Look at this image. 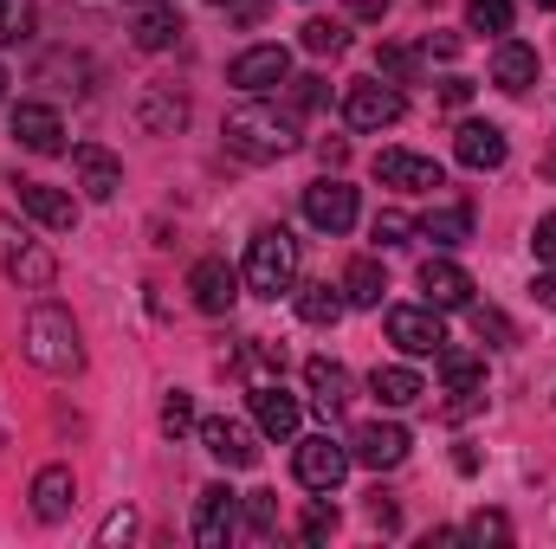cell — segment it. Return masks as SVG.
I'll return each mask as SVG.
<instances>
[{"instance_id": "1", "label": "cell", "mask_w": 556, "mask_h": 549, "mask_svg": "<svg viewBox=\"0 0 556 549\" xmlns=\"http://www.w3.org/2000/svg\"><path fill=\"white\" fill-rule=\"evenodd\" d=\"M20 343H26V362L46 369V375H78L85 369V343H78V323H72L65 304H33Z\"/></svg>"}, {"instance_id": "2", "label": "cell", "mask_w": 556, "mask_h": 549, "mask_svg": "<svg viewBox=\"0 0 556 549\" xmlns=\"http://www.w3.org/2000/svg\"><path fill=\"white\" fill-rule=\"evenodd\" d=\"M227 149L247 155V162H278V155L298 149V124L273 104H247V111L227 117Z\"/></svg>"}, {"instance_id": "3", "label": "cell", "mask_w": 556, "mask_h": 549, "mask_svg": "<svg viewBox=\"0 0 556 549\" xmlns=\"http://www.w3.org/2000/svg\"><path fill=\"white\" fill-rule=\"evenodd\" d=\"M247 291H260V297H278V291H291L298 284V240L285 233V227H260L253 233V246H247Z\"/></svg>"}, {"instance_id": "4", "label": "cell", "mask_w": 556, "mask_h": 549, "mask_svg": "<svg viewBox=\"0 0 556 549\" xmlns=\"http://www.w3.org/2000/svg\"><path fill=\"white\" fill-rule=\"evenodd\" d=\"M0 266H7V278H20V291H52V278H59V259L7 214H0Z\"/></svg>"}, {"instance_id": "5", "label": "cell", "mask_w": 556, "mask_h": 549, "mask_svg": "<svg viewBox=\"0 0 556 549\" xmlns=\"http://www.w3.org/2000/svg\"><path fill=\"white\" fill-rule=\"evenodd\" d=\"M343 117H350V130H389V124H402V117H408V98H402V85L369 78V85H350Z\"/></svg>"}, {"instance_id": "6", "label": "cell", "mask_w": 556, "mask_h": 549, "mask_svg": "<svg viewBox=\"0 0 556 549\" xmlns=\"http://www.w3.org/2000/svg\"><path fill=\"white\" fill-rule=\"evenodd\" d=\"M240 491H227V485H207L201 498H194V544L201 549H227L240 537Z\"/></svg>"}, {"instance_id": "7", "label": "cell", "mask_w": 556, "mask_h": 549, "mask_svg": "<svg viewBox=\"0 0 556 549\" xmlns=\"http://www.w3.org/2000/svg\"><path fill=\"white\" fill-rule=\"evenodd\" d=\"M285 78H291V52H285V46H247V52L227 65V85L247 91V98H266Z\"/></svg>"}, {"instance_id": "8", "label": "cell", "mask_w": 556, "mask_h": 549, "mask_svg": "<svg viewBox=\"0 0 556 549\" xmlns=\"http://www.w3.org/2000/svg\"><path fill=\"white\" fill-rule=\"evenodd\" d=\"M389 343H395L402 356H440V349H446L440 310H433V304H395V310H389Z\"/></svg>"}, {"instance_id": "9", "label": "cell", "mask_w": 556, "mask_h": 549, "mask_svg": "<svg viewBox=\"0 0 556 549\" xmlns=\"http://www.w3.org/2000/svg\"><path fill=\"white\" fill-rule=\"evenodd\" d=\"M408 426H395V420H363L356 433H350V459L356 465H369V472H389V465H402L408 459Z\"/></svg>"}, {"instance_id": "10", "label": "cell", "mask_w": 556, "mask_h": 549, "mask_svg": "<svg viewBox=\"0 0 556 549\" xmlns=\"http://www.w3.org/2000/svg\"><path fill=\"white\" fill-rule=\"evenodd\" d=\"M343 472H350V446H337L330 433L298 439V485H304V491H337Z\"/></svg>"}, {"instance_id": "11", "label": "cell", "mask_w": 556, "mask_h": 549, "mask_svg": "<svg viewBox=\"0 0 556 549\" xmlns=\"http://www.w3.org/2000/svg\"><path fill=\"white\" fill-rule=\"evenodd\" d=\"M376 181L382 188H408V194H433V188H446V168L433 155H415V149H382L376 155Z\"/></svg>"}, {"instance_id": "12", "label": "cell", "mask_w": 556, "mask_h": 549, "mask_svg": "<svg viewBox=\"0 0 556 549\" xmlns=\"http://www.w3.org/2000/svg\"><path fill=\"white\" fill-rule=\"evenodd\" d=\"M304 220L317 227V233H350L356 227V188H343V181H311L304 188Z\"/></svg>"}, {"instance_id": "13", "label": "cell", "mask_w": 556, "mask_h": 549, "mask_svg": "<svg viewBox=\"0 0 556 549\" xmlns=\"http://www.w3.org/2000/svg\"><path fill=\"white\" fill-rule=\"evenodd\" d=\"M188 291H194V310H201V317H227V310L240 304V272H233L227 259H201V266L188 272Z\"/></svg>"}, {"instance_id": "14", "label": "cell", "mask_w": 556, "mask_h": 549, "mask_svg": "<svg viewBox=\"0 0 556 549\" xmlns=\"http://www.w3.org/2000/svg\"><path fill=\"white\" fill-rule=\"evenodd\" d=\"M72 168H78V188H85L91 201H111V194L124 188V162H117L111 149H98V142H78V149H72Z\"/></svg>"}, {"instance_id": "15", "label": "cell", "mask_w": 556, "mask_h": 549, "mask_svg": "<svg viewBox=\"0 0 556 549\" xmlns=\"http://www.w3.org/2000/svg\"><path fill=\"white\" fill-rule=\"evenodd\" d=\"M433 362H440V375H446V388H453V413H472L479 401H485V369H479V356L440 349Z\"/></svg>"}, {"instance_id": "16", "label": "cell", "mask_w": 556, "mask_h": 549, "mask_svg": "<svg viewBox=\"0 0 556 549\" xmlns=\"http://www.w3.org/2000/svg\"><path fill=\"white\" fill-rule=\"evenodd\" d=\"M492 85L511 91V98H525V91L538 85V46H525V39H498V52H492Z\"/></svg>"}, {"instance_id": "17", "label": "cell", "mask_w": 556, "mask_h": 549, "mask_svg": "<svg viewBox=\"0 0 556 549\" xmlns=\"http://www.w3.org/2000/svg\"><path fill=\"white\" fill-rule=\"evenodd\" d=\"M20 214H33L46 233H72V227H78L72 194H59V188H46V181H20Z\"/></svg>"}, {"instance_id": "18", "label": "cell", "mask_w": 556, "mask_h": 549, "mask_svg": "<svg viewBox=\"0 0 556 549\" xmlns=\"http://www.w3.org/2000/svg\"><path fill=\"white\" fill-rule=\"evenodd\" d=\"M13 137H20V149H33V155H59L65 149V124H59L52 104H20L13 111Z\"/></svg>"}, {"instance_id": "19", "label": "cell", "mask_w": 556, "mask_h": 549, "mask_svg": "<svg viewBox=\"0 0 556 549\" xmlns=\"http://www.w3.org/2000/svg\"><path fill=\"white\" fill-rule=\"evenodd\" d=\"M420 291H427L433 310H466L472 304V278H466V266H453V259H427L420 266Z\"/></svg>"}, {"instance_id": "20", "label": "cell", "mask_w": 556, "mask_h": 549, "mask_svg": "<svg viewBox=\"0 0 556 549\" xmlns=\"http://www.w3.org/2000/svg\"><path fill=\"white\" fill-rule=\"evenodd\" d=\"M201 446L220 459V465H253L260 459V446H253V433L240 426V420H227V413H214V420H201Z\"/></svg>"}, {"instance_id": "21", "label": "cell", "mask_w": 556, "mask_h": 549, "mask_svg": "<svg viewBox=\"0 0 556 549\" xmlns=\"http://www.w3.org/2000/svg\"><path fill=\"white\" fill-rule=\"evenodd\" d=\"M453 155H459L472 175H485V168H505V130H498V124H459Z\"/></svg>"}, {"instance_id": "22", "label": "cell", "mask_w": 556, "mask_h": 549, "mask_svg": "<svg viewBox=\"0 0 556 549\" xmlns=\"http://www.w3.org/2000/svg\"><path fill=\"white\" fill-rule=\"evenodd\" d=\"M253 420H260V433H266V439H291V433H298V420H304V408H298L278 382H260V388H253Z\"/></svg>"}, {"instance_id": "23", "label": "cell", "mask_w": 556, "mask_h": 549, "mask_svg": "<svg viewBox=\"0 0 556 549\" xmlns=\"http://www.w3.org/2000/svg\"><path fill=\"white\" fill-rule=\"evenodd\" d=\"M72 498H78L72 465H46V472L33 478V518H39V524H59V518L72 511Z\"/></svg>"}, {"instance_id": "24", "label": "cell", "mask_w": 556, "mask_h": 549, "mask_svg": "<svg viewBox=\"0 0 556 549\" xmlns=\"http://www.w3.org/2000/svg\"><path fill=\"white\" fill-rule=\"evenodd\" d=\"M304 382H311V401H317L324 420H330V413H343V401H350V375H343V362L311 356V362H304Z\"/></svg>"}, {"instance_id": "25", "label": "cell", "mask_w": 556, "mask_h": 549, "mask_svg": "<svg viewBox=\"0 0 556 549\" xmlns=\"http://www.w3.org/2000/svg\"><path fill=\"white\" fill-rule=\"evenodd\" d=\"M298 291V317L311 323V330H324V323H337L350 304H343V284H330V278H311V284H291Z\"/></svg>"}, {"instance_id": "26", "label": "cell", "mask_w": 556, "mask_h": 549, "mask_svg": "<svg viewBox=\"0 0 556 549\" xmlns=\"http://www.w3.org/2000/svg\"><path fill=\"white\" fill-rule=\"evenodd\" d=\"M181 13H175V0H155V7H142L137 20V46L142 52H168V46H181Z\"/></svg>"}, {"instance_id": "27", "label": "cell", "mask_w": 556, "mask_h": 549, "mask_svg": "<svg viewBox=\"0 0 556 549\" xmlns=\"http://www.w3.org/2000/svg\"><path fill=\"white\" fill-rule=\"evenodd\" d=\"M137 117H142V130H155V137H175V130L188 124V98H181L175 85H155V91L142 98Z\"/></svg>"}, {"instance_id": "28", "label": "cell", "mask_w": 556, "mask_h": 549, "mask_svg": "<svg viewBox=\"0 0 556 549\" xmlns=\"http://www.w3.org/2000/svg\"><path fill=\"white\" fill-rule=\"evenodd\" d=\"M369 395H376L382 408H415L420 395H427V382H420L415 369L389 362V369H376V375H369Z\"/></svg>"}, {"instance_id": "29", "label": "cell", "mask_w": 556, "mask_h": 549, "mask_svg": "<svg viewBox=\"0 0 556 549\" xmlns=\"http://www.w3.org/2000/svg\"><path fill=\"white\" fill-rule=\"evenodd\" d=\"M415 233H427L433 246H466V240H472V201H453V207H433V214L420 220Z\"/></svg>"}, {"instance_id": "30", "label": "cell", "mask_w": 556, "mask_h": 549, "mask_svg": "<svg viewBox=\"0 0 556 549\" xmlns=\"http://www.w3.org/2000/svg\"><path fill=\"white\" fill-rule=\"evenodd\" d=\"M382 297H389V272H382L376 259H350V272H343V304L376 310Z\"/></svg>"}, {"instance_id": "31", "label": "cell", "mask_w": 556, "mask_h": 549, "mask_svg": "<svg viewBox=\"0 0 556 549\" xmlns=\"http://www.w3.org/2000/svg\"><path fill=\"white\" fill-rule=\"evenodd\" d=\"M466 310H472V330H479L492 349H511V343H518V330H511L505 310H492V304H466Z\"/></svg>"}, {"instance_id": "32", "label": "cell", "mask_w": 556, "mask_h": 549, "mask_svg": "<svg viewBox=\"0 0 556 549\" xmlns=\"http://www.w3.org/2000/svg\"><path fill=\"white\" fill-rule=\"evenodd\" d=\"M466 26L505 39V33H511V0H472V7H466Z\"/></svg>"}, {"instance_id": "33", "label": "cell", "mask_w": 556, "mask_h": 549, "mask_svg": "<svg viewBox=\"0 0 556 549\" xmlns=\"http://www.w3.org/2000/svg\"><path fill=\"white\" fill-rule=\"evenodd\" d=\"M33 20H39V7H33V0H0V46L33 39Z\"/></svg>"}, {"instance_id": "34", "label": "cell", "mask_w": 556, "mask_h": 549, "mask_svg": "<svg viewBox=\"0 0 556 549\" xmlns=\"http://www.w3.org/2000/svg\"><path fill=\"white\" fill-rule=\"evenodd\" d=\"M376 72H382L389 85H415L420 78V52H408V46H382V52H376Z\"/></svg>"}, {"instance_id": "35", "label": "cell", "mask_w": 556, "mask_h": 549, "mask_svg": "<svg viewBox=\"0 0 556 549\" xmlns=\"http://www.w3.org/2000/svg\"><path fill=\"white\" fill-rule=\"evenodd\" d=\"M459 537H466V544H511V518H505V511H472Z\"/></svg>"}, {"instance_id": "36", "label": "cell", "mask_w": 556, "mask_h": 549, "mask_svg": "<svg viewBox=\"0 0 556 549\" xmlns=\"http://www.w3.org/2000/svg\"><path fill=\"white\" fill-rule=\"evenodd\" d=\"M304 46H311L317 59H337V52L350 46V33H343L337 20H304Z\"/></svg>"}, {"instance_id": "37", "label": "cell", "mask_w": 556, "mask_h": 549, "mask_svg": "<svg viewBox=\"0 0 556 549\" xmlns=\"http://www.w3.org/2000/svg\"><path fill=\"white\" fill-rule=\"evenodd\" d=\"M330 531H337V505H330V491H324V498H311L298 537H304V544H330Z\"/></svg>"}, {"instance_id": "38", "label": "cell", "mask_w": 556, "mask_h": 549, "mask_svg": "<svg viewBox=\"0 0 556 549\" xmlns=\"http://www.w3.org/2000/svg\"><path fill=\"white\" fill-rule=\"evenodd\" d=\"M233 369H240V375H247L253 388H260V382H278V356H273V349H266V343H247Z\"/></svg>"}, {"instance_id": "39", "label": "cell", "mask_w": 556, "mask_h": 549, "mask_svg": "<svg viewBox=\"0 0 556 549\" xmlns=\"http://www.w3.org/2000/svg\"><path fill=\"white\" fill-rule=\"evenodd\" d=\"M247 531L253 537H278V498L273 491H253L247 498Z\"/></svg>"}, {"instance_id": "40", "label": "cell", "mask_w": 556, "mask_h": 549, "mask_svg": "<svg viewBox=\"0 0 556 549\" xmlns=\"http://www.w3.org/2000/svg\"><path fill=\"white\" fill-rule=\"evenodd\" d=\"M369 233H376V240H382V246H402V240H408V233H415V220H408V214H402V207H382V214H376V227H369Z\"/></svg>"}, {"instance_id": "41", "label": "cell", "mask_w": 556, "mask_h": 549, "mask_svg": "<svg viewBox=\"0 0 556 549\" xmlns=\"http://www.w3.org/2000/svg\"><path fill=\"white\" fill-rule=\"evenodd\" d=\"M207 7H214V13H220V20H233V26H260V20H266V7H273V0H207Z\"/></svg>"}, {"instance_id": "42", "label": "cell", "mask_w": 556, "mask_h": 549, "mask_svg": "<svg viewBox=\"0 0 556 549\" xmlns=\"http://www.w3.org/2000/svg\"><path fill=\"white\" fill-rule=\"evenodd\" d=\"M188 426H194V401H188V395H168V401H162V433L181 439Z\"/></svg>"}, {"instance_id": "43", "label": "cell", "mask_w": 556, "mask_h": 549, "mask_svg": "<svg viewBox=\"0 0 556 549\" xmlns=\"http://www.w3.org/2000/svg\"><path fill=\"white\" fill-rule=\"evenodd\" d=\"M124 537H137V511H111L98 531V544H124Z\"/></svg>"}, {"instance_id": "44", "label": "cell", "mask_w": 556, "mask_h": 549, "mask_svg": "<svg viewBox=\"0 0 556 549\" xmlns=\"http://www.w3.org/2000/svg\"><path fill=\"white\" fill-rule=\"evenodd\" d=\"M531 246H538V259H544V266H556V214H544V220H538Z\"/></svg>"}, {"instance_id": "45", "label": "cell", "mask_w": 556, "mask_h": 549, "mask_svg": "<svg viewBox=\"0 0 556 549\" xmlns=\"http://www.w3.org/2000/svg\"><path fill=\"white\" fill-rule=\"evenodd\" d=\"M291 104H298V111H317V104H324V78H298V85H291Z\"/></svg>"}, {"instance_id": "46", "label": "cell", "mask_w": 556, "mask_h": 549, "mask_svg": "<svg viewBox=\"0 0 556 549\" xmlns=\"http://www.w3.org/2000/svg\"><path fill=\"white\" fill-rule=\"evenodd\" d=\"M466 98H472V85H466V78H446V85H440V104H446V111H459Z\"/></svg>"}, {"instance_id": "47", "label": "cell", "mask_w": 556, "mask_h": 549, "mask_svg": "<svg viewBox=\"0 0 556 549\" xmlns=\"http://www.w3.org/2000/svg\"><path fill=\"white\" fill-rule=\"evenodd\" d=\"M531 297H538L544 310H556V266H551V272H538V284H531Z\"/></svg>"}, {"instance_id": "48", "label": "cell", "mask_w": 556, "mask_h": 549, "mask_svg": "<svg viewBox=\"0 0 556 549\" xmlns=\"http://www.w3.org/2000/svg\"><path fill=\"white\" fill-rule=\"evenodd\" d=\"M427 52H433V59H453V52H459V33H433Z\"/></svg>"}, {"instance_id": "49", "label": "cell", "mask_w": 556, "mask_h": 549, "mask_svg": "<svg viewBox=\"0 0 556 549\" xmlns=\"http://www.w3.org/2000/svg\"><path fill=\"white\" fill-rule=\"evenodd\" d=\"M343 7H350L356 20H382V13H389V0H343Z\"/></svg>"}, {"instance_id": "50", "label": "cell", "mask_w": 556, "mask_h": 549, "mask_svg": "<svg viewBox=\"0 0 556 549\" xmlns=\"http://www.w3.org/2000/svg\"><path fill=\"white\" fill-rule=\"evenodd\" d=\"M7 85H13V78H7V65H0V98H7Z\"/></svg>"}, {"instance_id": "51", "label": "cell", "mask_w": 556, "mask_h": 549, "mask_svg": "<svg viewBox=\"0 0 556 549\" xmlns=\"http://www.w3.org/2000/svg\"><path fill=\"white\" fill-rule=\"evenodd\" d=\"M544 168H551V175H556V149H551V162H544Z\"/></svg>"}, {"instance_id": "52", "label": "cell", "mask_w": 556, "mask_h": 549, "mask_svg": "<svg viewBox=\"0 0 556 549\" xmlns=\"http://www.w3.org/2000/svg\"><path fill=\"white\" fill-rule=\"evenodd\" d=\"M531 7H556V0H531Z\"/></svg>"}, {"instance_id": "53", "label": "cell", "mask_w": 556, "mask_h": 549, "mask_svg": "<svg viewBox=\"0 0 556 549\" xmlns=\"http://www.w3.org/2000/svg\"><path fill=\"white\" fill-rule=\"evenodd\" d=\"M137 7H155V0H137Z\"/></svg>"}]
</instances>
